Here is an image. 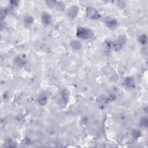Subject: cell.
Segmentation results:
<instances>
[{"label":"cell","instance_id":"13","mask_svg":"<svg viewBox=\"0 0 148 148\" xmlns=\"http://www.w3.org/2000/svg\"><path fill=\"white\" fill-rule=\"evenodd\" d=\"M141 125L144 127H148V119L146 117H143L141 120Z\"/></svg>","mask_w":148,"mask_h":148},{"label":"cell","instance_id":"5","mask_svg":"<svg viewBox=\"0 0 148 148\" xmlns=\"http://www.w3.org/2000/svg\"><path fill=\"white\" fill-rule=\"evenodd\" d=\"M42 20L45 25H48L52 22V16L47 12H44L42 16Z\"/></svg>","mask_w":148,"mask_h":148},{"label":"cell","instance_id":"6","mask_svg":"<svg viewBox=\"0 0 148 148\" xmlns=\"http://www.w3.org/2000/svg\"><path fill=\"white\" fill-rule=\"evenodd\" d=\"M54 8L57 9V10L63 11L65 8V4H64L63 2H61V1H56L55 2Z\"/></svg>","mask_w":148,"mask_h":148},{"label":"cell","instance_id":"3","mask_svg":"<svg viewBox=\"0 0 148 148\" xmlns=\"http://www.w3.org/2000/svg\"><path fill=\"white\" fill-rule=\"evenodd\" d=\"M104 21L107 24L109 28L113 29V28H115L117 25V20L115 19H112L111 18H106L104 19Z\"/></svg>","mask_w":148,"mask_h":148},{"label":"cell","instance_id":"9","mask_svg":"<svg viewBox=\"0 0 148 148\" xmlns=\"http://www.w3.org/2000/svg\"><path fill=\"white\" fill-rule=\"evenodd\" d=\"M62 97L64 101L66 103H67L69 99V93L68 91L67 90H63L62 91Z\"/></svg>","mask_w":148,"mask_h":148},{"label":"cell","instance_id":"1","mask_svg":"<svg viewBox=\"0 0 148 148\" xmlns=\"http://www.w3.org/2000/svg\"><path fill=\"white\" fill-rule=\"evenodd\" d=\"M76 35L80 38L89 40L94 36L93 31L89 28L78 27L76 31Z\"/></svg>","mask_w":148,"mask_h":148},{"label":"cell","instance_id":"2","mask_svg":"<svg viewBox=\"0 0 148 148\" xmlns=\"http://www.w3.org/2000/svg\"><path fill=\"white\" fill-rule=\"evenodd\" d=\"M86 14L87 17L93 19H99L101 17L97 10L92 7L87 8L86 9Z\"/></svg>","mask_w":148,"mask_h":148},{"label":"cell","instance_id":"7","mask_svg":"<svg viewBox=\"0 0 148 148\" xmlns=\"http://www.w3.org/2000/svg\"><path fill=\"white\" fill-rule=\"evenodd\" d=\"M71 46L72 48L75 49L79 50L82 47V44L78 40H73L71 42Z\"/></svg>","mask_w":148,"mask_h":148},{"label":"cell","instance_id":"4","mask_svg":"<svg viewBox=\"0 0 148 148\" xmlns=\"http://www.w3.org/2000/svg\"><path fill=\"white\" fill-rule=\"evenodd\" d=\"M79 12V8L77 6H72L68 11V15L71 18H75Z\"/></svg>","mask_w":148,"mask_h":148},{"label":"cell","instance_id":"10","mask_svg":"<svg viewBox=\"0 0 148 148\" xmlns=\"http://www.w3.org/2000/svg\"><path fill=\"white\" fill-rule=\"evenodd\" d=\"M138 41L141 44H145L147 42V38L145 35H141L138 37Z\"/></svg>","mask_w":148,"mask_h":148},{"label":"cell","instance_id":"11","mask_svg":"<svg viewBox=\"0 0 148 148\" xmlns=\"http://www.w3.org/2000/svg\"><path fill=\"white\" fill-rule=\"evenodd\" d=\"M125 82L128 87H132L134 86V81L131 78H127L125 80Z\"/></svg>","mask_w":148,"mask_h":148},{"label":"cell","instance_id":"8","mask_svg":"<svg viewBox=\"0 0 148 148\" xmlns=\"http://www.w3.org/2000/svg\"><path fill=\"white\" fill-rule=\"evenodd\" d=\"M34 22V18L32 16H27L24 19V24L26 26H28V25L32 24Z\"/></svg>","mask_w":148,"mask_h":148},{"label":"cell","instance_id":"14","mask_svg":"<svg viewBox=\"0 0 148 148\" xmlns=\"http://www.w3.org/2000/svg\"><path fill=\"white\" fill-rule=\"evenodd\" d=\"M140 134H141V133H140V132L138 130L134 131L133 133V137L135 138H138V137H139Z\"/></svg>","mask_w":148,"mask_h":148},{"label":"cell","instance_id":"15","mask_svg":"<svg viewBox=\"0 0 148 148\" xmlns=\"http://www.w3.org/2000/svg\"><path fill=\"white\" fill-rule=\"evenodd\" d=\"M16 61L19 65H22V64H24V60H23V59L20 57H18Z\"/></svg>","mask_w":148,"mask_h":148},{"label":"cell","instance_id":"12","mask_svg":"<svg viewBox=\"0 0 148 148\" xmlns=\"http://www.w3.org/2000/svg\"><path fill=\"white\" fill-rule=\"evenodd\" d=\"M38 102L40 105H45L47 103L46 98V97H40V99H39Z\"/></svg>","mask_w":148,"mask_h":148}]
</instances>
